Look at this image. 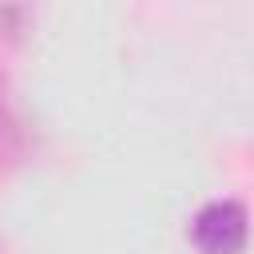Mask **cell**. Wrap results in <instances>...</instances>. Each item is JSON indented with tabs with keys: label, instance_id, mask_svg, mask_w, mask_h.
I'll return each mask as SVG.
<instances>
[{
	"label": "cell",
	"instance_id": "obj_1",
	"mask_svg": "<svg viewBox=\"0 0 254 254\" xmlns=\"http://www.w3.org/2000/svg\"><path fill=\"white\" fill-rule=\"evenodd\" d=\"M194 246L202 254H238L246 246V214L238 202H210L194 218Z\"/></svg>",
	"mask_w": 254,
	"mask_h": 254
},
{
	"label": "cell",
	"instance_id": "obj_2",
	"mask_svg": "<svg viewBox=\"0 0 254 254\" xmlns=\"http://www.w3.org/2000/svg\"><path fill=\"white\" fill-rule=\"evenodd\" d=\"M20 155V127L8 111V99H4V83H0V163H12Z\"/></svg>",
	"mask_w": 254,
	"mask_h": 254
}]
</instances>
